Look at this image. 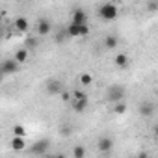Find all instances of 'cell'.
<instances>
[{
  "label": "cell",
  "mask_w": 158,
  "mask_h": 158,
  "mask_svg": "<svg viewBox=\"0 0 158 158\" xmlns=\"http://www.w3.org/2000/svg\"><path fill=\"white\" fill-rule=\"evenodd\" d=\"M117 13H119V10H117V6H115L114 2H106V4H102V6L99 8V17H101L102 21H106V23L115 21V19H117Z\"/></svg>",
  "instance_id": "6da1fadb"
},
{
  "label": "cell",
  "mask_w": 158,
  "mask_h": 158,
  "mask_svg": "<svg viewBox=\"0 0 158 158\" xmlns=\"http://www.w3.org/2000/svg\"><path fill=\"white\" fill-rule=\"evenodd\" d=\"M89 106V99L88 95H84L82 91H74V99H73V110L76 114H84Z\"/></svg>",
  "instance_id": "7a4b0ae2"
},
{
  "label": "cell",
  "mask_w": 158,
  "mask_h": 158,
  "mask_svg": "<svg viewBox=\"0 0 158 158\" xmlns=\"http://www.w3.org/2000/svg\"><path fill=\"white\" fill-rule=\"evenodd\" d=\"M125 95H127V89L123 86H119V84H114V86H110L106 89V99L110 102H119V101L125 99Z\"/></svg>",
  "instance_id": "3957f363"
},
{
  "label": "cell",
  "mask_w": 158,
  "mask_h": 158,
  "mask_svg": "<svg viewBox=\"0 0 158 158\" xmlns=\"http://www.w3.org/2000/svg\"><path fill=\"white\" fill-rule=\"evenodd\" d=\"M48 149H50V141L48 139H37L35 143H32V147L28 149V152L30 154L45 156V154H48Z\"/></svg>",
  "instance_id": "277c9868"
},
{
  "label": "cell",
  "mask_w": 158,
  "mask_h": 158,
  "mask_svg": "<svg viewBox=\"0 0 158 158\" xmlns=\"http://www.w3.org/2000/svg\"><path fill=\"white\" fill-rule=\"evenodd\" d=\"M0 69L4 71V74H15V73L21 71V63H19L15 58H11V60H4L2 63H0Z\"/></svg>",
  "instance_id": "5b68a950"
},
{
  "label": "cell",
  "mask_w": 158,
  "mask_h": 158,
  "mask_svg": "<svg viewBox=\"0 0 158 158\" xmlns=\"http://www.w3.org/2000/svg\"><path fill=\"white\" fill-rule=\"evenodd\" d=\"M45 89H47L48 95L56 97V95H60L63 91V84L60 80H56V78H50V80H47V84H45Z\"/></svg>",
  "instance_id": "8992f818"
},
{
  "label": "cell",
  "mask_w": 158,
  "mask_h": 158,
  "mask_svg": "<svg viewBox=\"0 0 158 158\" xmlns=\"http://www.w3.org/2000/svg\"><path fill=\"white\" fill-rule=\"evenodd\" d=\"M50 30H52V23H50L48 19H45V17L37 19V23H35V32H37V35H48Z\"/></svg>",
  "instance_id": "52a82bcc"
},
{
  "label": "cell",
  "mask_w": 158,
  "mask_h": 158,
  "mask_svg": "<svg viewBox=\"0 0 158 158\" xmlns=\"http://www.w3.org/2000/svg\"><path fill=\"white\" fill-rule=\"evenodd\" d=\"M154 112H156V108H154V104H152L151 101H143V102L139 104V108H138V114H139L141 117H152Z\"/></svg>",
  "instance_id": "ba28073f"
},
{
  "label": "cell",
  "mask_w": 158,
  "mask_h": 158,
  "mask_svg": "<svg viewBox=\"0 0 158 158\" xmlns=\"http://www.w3.org/2000/svg\"><path fill=\"white\" fill-rule=\"evenodd\" d=\"M97 149H99V152H110V151L114 149V138H110V136H102V138H99V141H97Z\"/></svg>",
  "instance_id": "9c48e42d"
},
{
  "label": "cell",
  "mask_w": 158,
  "mask_h": 158,
  "mask_svg": "<svg viewBox=\"0 0 158 158\" xmlns=\"http://www.w3.org/2000/svg\"><path fill=\"white\" fill-rule=\"evenodd\" d=\"M10 147H11L15 152L24 151V149H26V138H24V136H13V138L10 139Z\"/></svg>",
  "instance_id": "30bf717a"
},
{
  "label": "cell",
  "mask_w": 158,
  "mask_h": 158,
  "mask_svg": "<svg viewBox=\"0 0 158 158\" xmlns=\"http://www.w3.org/2000/svg\"><path fill=\"white\" fill-rule=\"evenodd\" d=\"M71 23H74V24H88V13H86L82 8H76V10L73 11Z\"/></svg>",
  "instance_id": "8fae6325"
},
{
  "label": "cell",
  "mask_w": 158,
  "mask_h": 158,
  "mask_svg": "<svg viewBox=\"0 0 158 158\" xmlns=\"http://www.w3.org/2000/svg\"><path fill=\"white\" fill-rule=\"evenodd\" d=\"M114 63H115V67H119V69H127V67H128V63H130V60H128V54H125V52H119V54H115V58H114Z\"/></svg>",
  "instance_id": "7c38bea8"
},
{
  "label": "cell",
  "mask_w": 158,
  "mask_h": 158,
  "mask_svg": "<svg viewBox=\"0 0 158 158\" xmlns=\"http://www.w3.org/2000/svg\"><path fill=\"white\" fill-rule=\"evenodd\" d=\"M13 26H15L17 32H23V34H24V32L30 28V23H28L26 17H17V19L13 21Z\"/></svg>",
  "instance_id": "4fadbf2b"
},
{
  "label": "cell",
  "mask_w": 158,
  "mask_h": 158,
  "mask_svg": "<svg viewBox=\"0 0 158 158\" xmlns=\"http://www.w3.org/2000/svg\"><path fill=\"white\" fill-rule=\"evenodd\" d=\"M117 45H119V39H117L115 35H106V37H104V47H106L108 50H114Z\"/></svg>",
  "instance_id": "5bb4252c"
},
{
  "label": "cell",
  "mask_w": 158,
  "mask_h": 158,
  "mask_svg": "<svg viewBox=\"0 0 158 158\" xmlns=\"http://www.w3.org/2000/svg\"><path fill=\"white\" fill-rule=\"evenodd\" d=\"M13 58H15L19 63H24V61L28 60V48H24V47H23V48H19V50L15 52V56H13Z\"/></svg>",
  "instance_id": "9a60e30c"
},
{
  "label": "cell",
  "mask_w": 158,
  "mask_h": 158,
  "mask_svg": "<svg viewBox=\"0 0 158 158\" xmlns=\"http://www.w3.org/2000/svg\"><path fill=\"white\" fill-rule=\"evenodd\" d=\"M37 43H39V39H37V37H34V35H30V37H26V39H24V48L34 50V48L37 47Z\"/></svg>",
  "instance_id": "2e32d148"
},
{
  "label": "cell",
  "mask_w": 158,
  "mask_h": 158,
  "mask_svg": "<svg viewBox=\"0 0 158 158\" xmlns=\"http://www.w3.org/2000/svg\"><path fill=\"white\" fill-rule=\"evenodd\" d=\"M65 32H67L69 37H80V34H78V24H74V23H71V24L65 28Z\"/></svg>",
  "instance_id": "e0dca14e"
},
{
  "label": "cell",
  "mask_w": 158,
  "mask_h": 158,
  "mask_svg": "<svg viewBox=\"0 0 158 158\" xmlns=\"http://www.w3.org/2000/svg\"><path fill=\"white\" fill-rule=\"evenodd\" d=\"M73 156H74V158H84V156H86V147H84V145H76V147L73 149Z\"/></svg>",
  "instance_id": "ac0fdd59"
},
{
  "label": "cell",
  "mask_w": 158,
  "mask_h": 158,
  "mask_svg": "<svg viewBox=\"0 0 158 158\" xmlns=\"http://www.w3.org/2000/svg\"><path fill=\"white\" fill-rule=\"evenodd\" d=\"M125 112H127V104H125L123 101H119V102H114V114L121 115V114H125Z\"/></svg>",
  "instance_id": "d6986e66"
},
{
  "label": "cell",
  "mask_w": 158,
  "mask_h": 158,
  "mask_svg": "<svg viewBox=\"0 0 158 158\" xmlns=\"http://www.w3.org/2000/svg\"><path fill=\"white\" fill-rule=\"evenodd\" d=\"M80 84H84V86H91V84H93V76H91L89 73H84V74L80 76Z\"/></svg>",
  "instance_id": "ffe728a7"
},
{
  "label": "cell",
  "mask_w": 158,
  "mask_h": 158,
  "mask_svg": "<svg viewBox=\"0 0 158 158\" xmlns=\"http://www.w3.org/2000/svg\"><path fill=\"white\" fill-rule=\"evenodd\" d=\"M11 132H13V136H24V138H26V128H24L23 125H15V127L11 128Z\"/></svg>",
  "instance_id": "44dd1931"
},
{
  "label": "cell",
  "mask_w": 158,
  "mask_h": 158,
  "mask_svg": "<svg viewBox=\"0 0 158 158\" xmlns=\"http://www.w3.org/2000/svg\"><path fill=\"white\" fill-rule=\"evenodd\" d=\"M78 34H80V37H86L89 34V26L88 24H78Z\"/></svg>",
  "instance_id": "7402d4cb"
},
{
  "label": "cell",
  "mask_w": 158,
  "mask_h": 158,
  "mask_svg": "<svg viewBox=\"0 0 158 158\" xmlns=\"http://www.w3.org/2000/svg\"><path fill=\"white\" fill-rule=\"evenodd\" d=\"M65 39H69V35H67V32H65V30H61V32L56 35V43H63Z\"/></svg>",
  "instance_id": "603a6c76"
},
{
  "label": "cell",
  "mask_w": 158,
  "mask_h": 158,
  "mask_svg": "<svg viewBox=\"0 0 158 158\" xmlns=\"http://www.w3.org/2000/svg\"><path fill=\"white\" fill-rule=\"evenodd\" d=\"M147 11L149 13H154L156 11V0H151V2L147 4Z\"/></svg>",
  "instance_id": "cb8c5ba5"
},
{
  "label": "cell",
  "mask_w": 158,
  "mask_h": 158,
  "mask_svg": "<svg viewBox=\"0 0 158 158\" xmlns=\"http://www.w3.org/2000/svg\"><path fill=\"white\" fill-rule=\"evenodd\" d=\"M60 95H61V101H63V102H69V99H71V95H69V93H65V91H61Z\"/></svg>",
  "instance_id": "d4e9b609"
},
{
  "label": "cell",
  "mask_w": 158,
  "mask_h": 158,
  "mask_svg": "<svg viewBox=\"0 0 158 158\" xmlns=\"http://www.w3.org/2000/svg\"><path fill=\"white\" fill-rule=\"evenodd\" d=\"M61 134H63V136H67V134H71V127H63V130H61Z\"/></svg>",
  "instance_id": "484cf974"
},
{
  "label": "cell",
  "mask_w": 158,
  "mask_h": 158,
  "mask_svg": "<svg viewBox=\"0 0 158 158\" xmlns=\"http://www.w3.org/2000/svg\"><path fill=\"white\" fill-rule=\"evenodd\" d=\"M4 78H6V74H4V71H2V69H0V84H2Z\"/></svg>",
  "instance_id": "4316f807"
},
{
  "label": "cell",
  "mask_w": 158,
  "mask_h": 158,
  "mask_svg": "<svg viewBox=\"0 0 158 158\" xmlns=\"http://www.w3.org/2000/svg\"><path fill=\"white\" fill-rule=\"evenodd\" d=\"M0 28H2V19H0Z\"/></svg>",
  "instance_id": "83f0119b"
},
{
  "label": "cell",
  "mask_w": 158,
  "mask_h": 158,
  "mask_svg": "<svg viewBox=\"0 0 158 158\" xmlns=\"http://www.w3.org/2000/svg\"><path fill=\"white\" fill-rule=\"evenodd\" d=\"M0 37H2V30H0Z\"/></svg>",
  "instance_id": "f1b7e54d"
}]
</instances>
